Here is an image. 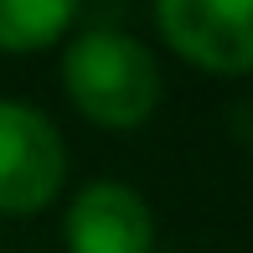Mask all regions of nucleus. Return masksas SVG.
<instances>
[{
    "label": "nucleus",
    "instance_id": "f257e3e1",
    "mask_svg": "<svg viewBox=\"0 0 253 253\" xmlns=\"http://www.w3.org/2000/svg\"><path fill=\"white\" fill-rule=\"evenodd\" d=\"M62 78L78 109L114 129L145 124L160 98V67L150 47L114 26H88L83 37H73L62 57Z\"/></svg>",
    "mask_w": 253,
    "mask_h": 253
},
{
    "label": "nucleus",
    "instance_id": "7ed1b4c3",
    "mask_svg": "<svg viewBox=\"0 0 253 253\" xmlns=\"http://www.w3.org/2000/svg\"><path fill=\"white\" fill-rule=\"evenodd\" d=\"M155 21L170 47L212 73L253 67V0H155Z\"/></svg>",
    "mask_w": 253,
    "mask_h": 253
},
{
    "label": "nucleus",
    "instance_id": "39448f33",
    "mask_svg": "<svg viewBox=\"0 0 253 253\" xmlns=\"http://www.w3.org/2000/svg\"><path fill=\"white\" fill-rule=\"evenodd\" d=\"M78 16V0H0V47L31 52L62 37Z\"/></svg>",
    "mask_w": 253,
    "mask_h": 253
},
{
    "label": "nucleus",
    "instance_id": "20e7f679",
    "mask_svg": "<svg viewBox=\"0 0 253 253\" xmlns=\"http://www.w3.org/2000/svg\"><path fill=\"white\" fill-rule=\"evenodd\" d=\"M155 222L134 186L93 181L67 207V248L73 253H150Z\"/></svg>",
    "mask_w": 253,
    "mask_h": 253
},
{
    "label": "nucleus",
    "instance_id": "f03ea898",
    "mask_svg": "<svg viewBox=\"0 0 253 253\" xmlns=\"http://www.w3.org/2000/svg\"><path fill=\"white\" fill-rule=\"evenodd\" d=\"M62 134L37 103L0 98V212H42L62 186Z\"/></svg>",
    "mask_w": 253,
    "mask_h": 253
}]
</instances>
